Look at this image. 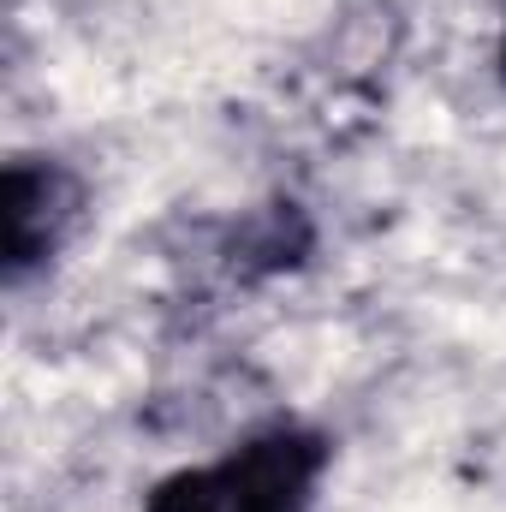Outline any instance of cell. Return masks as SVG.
I'll return each mask as SVG.
<instances>
[{
  "instance_id": "1",
  "label": "cell",
  "mask_w": 506,
  "mask_h": 512,
  "mask_svg": "<svg viewBox=\"0 0 506 512\" xmlns=\"http://www.w3.org/2000/svg\"><path fill=\"white\" fill-rule=\"evenodd\" d=\"M334 471V441L310 423H262L215 459L161 477L143 512H316Z\"/></svg>"
},
{
  "instance_id": "3",
  "label": "cell",
  "mask_w": 506,
  "mask_h": 512,
  "mask_svg": "<svg viewBox=\"0 0 506 512\" xmlns=\"http://www.w3.org/2000/svg\"><path fill=\"white\" fill-rule=\"evenodd\" d=\"M501 78H506V0H501Z\"/></svg>"
},
{
  "instance_id": "2",
  "label": "cell",
  "mask_w": 506,
  "mask_h": 512,
  "mask_svg": "<svg viewBox=\"0 0 506 512\" xmlns=\"http://www.w3.org/2000/svg\"><path fill=\"white\" fill-rule=\"evenodd\" d=\"M84 179L54 155H12L0 179V268L6 286H24L84 227Z\"/></svg>"
}]
</instances>
